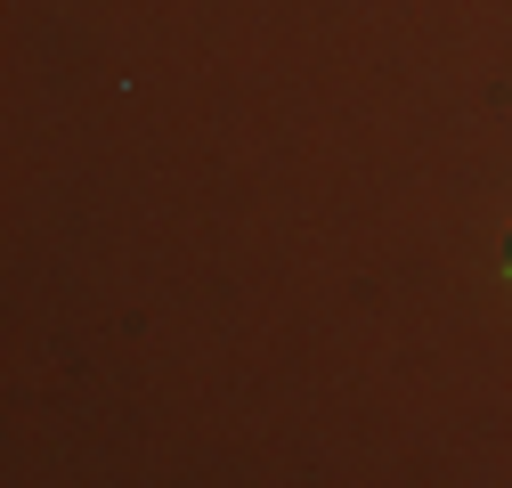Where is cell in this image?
I'll return each mask as SVG.
<instances>
[{"mask_svg": "<svg viewBox=\"0 0 512 488\" xmlns=\"http://www.w3.org/2000/svg\"><path fill=\"white\" fill-rule=\"evenodd\" d=\"M504 269H512V244H504Z\"/></svg>", "mask_w": 512, "mask_h": 488, "instance_id": "cell-1", "label": "cell"}]
</instances>
